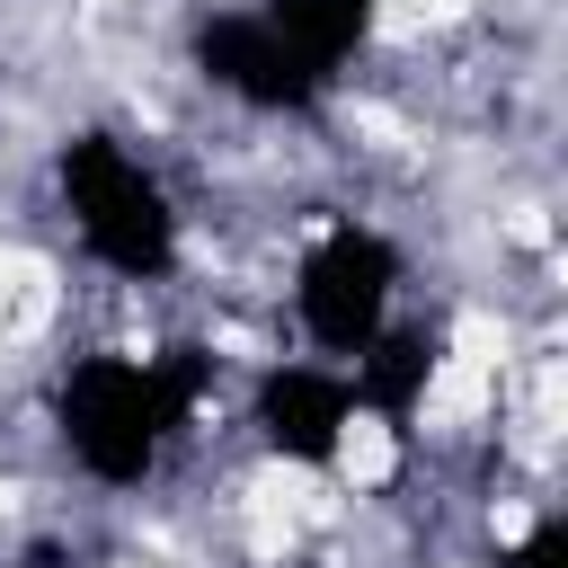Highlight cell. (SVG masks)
<instances>
[{
    "label": "cell",
    "instance_id": "1",
    "mask_svg": "<svg viewBox=\"0 0 568 568\" xmlns=\"http://www.w3.org/2000/svg\"><path fill=\"white\" fill-rule=\"evenodd\" d=\"M62 195H71V231L80 248L124 275V284H160L178 266V213L160 195V178L115 142V133H80L62 151Z\"/></svg>",
    "mask_w": 568,
    "mask_h": 568
},
{
    "label": "cell",
    "instance_id": "2",
    "mask_svg": "<svg viewBox=\"0 0 568 568\" xmlns=\"http://www.w3.org/2000/svg\"><path fill=\"white\" fill-rule=\"evenodd\" d=\"M169 426H178V399H169V382H160L151 364H133V355H89V364L62 373V444H71V462H80L89 479H106V488H133V479L160 462Z\"/></svg>",
    "mask_w": 568,
    "mask_h": 568
},
{
    "label": "cell",
    "instance_id": "3",
    "mask_svg": "<svg viewBox=\"0 0 568 568\" xmlns=\"http://www.w3.org/2000/svg\"><path fill=\"white\" fill-rule=\"evenodd\" d=\"M390 293H399V257H390L373 231L337 222V231L302 257V275H293V320H302L311 346L364 355V346L382 337V320H390Z\"/></svg>",
    "mask_w": 568,
    "mask_h": 568
},
{
    "label": "cell",
    "instance_id": "4",
    "mask_svg": "<svg viewBox=\"0 0 568 568\" xmlns=\"http://www.w3.org/2000/svg\"><path fill=\"white\" fill-rule=\"evenodd\" d=\"M204 80H222V89L248 98V106H302V98L328 89V71H320L266 9H248V18H213V27H204Z\"/></svg>",
    "mask_w": 568,
    "mask_h": 568
},
{
    "label": "cell",
    "instance_id": "5",
    "mask_svg": "<svg viewBox=\"0 0 568 568\" xmlns=\"http://www.w3.org/2000/svg\"><path fill=\"white\" fill-rule=\"evenodd\" d=\"M346 408H355V390H346V373H328V364H275L266 390H257V426H266V444H275L284 462H328Z\"/></svg>",
    "mask_w": 568,
    "mask_h": 568
},
{
    "label": "cell",
    "instance_id": "6",
    "mask_svg": "<svg viewBox=\"0 0 568 568\" xmlns=\"http://www.w3.org/2000/svg\"><path fill=\"white\" fill-rule=\"evenodd\" d=\"M328 462H337V479L346 488H390V470H399V426L382 417V408H346V426H337V444H328Z\"/></svg>",
    "mask_w": 568,
    "mask_h": 568
},
{
    "label": "cell",
    "instance_id": "7",
    "mask_svg": "<svg viewBox=\"0 0 568 568\" xmlns=\"http://www.w3.org/2000/svg\"><path fill=\"white\" fill-rule=\"evenodd\" d=\"M9 275H18V266H9V257H0V302H9V293H18V284H9Z\"/></svg>",
    "mask_w": 568,
    "mask_h": 568
}]
</instances>
